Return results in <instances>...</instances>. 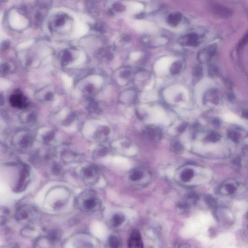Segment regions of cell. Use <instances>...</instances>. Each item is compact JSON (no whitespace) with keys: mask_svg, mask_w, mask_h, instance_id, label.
Instances as JSON below:
<instances>
[{"mask_svg":"<svg viewBox=\"0 0 248 248\" xmlns=\"http://www.w3.org/2000/svg\"><path fill=\"white\" fill-rule=\"evenodd\" d=\"M93 193H91V191L89 193L86 192L85 194H82V204L79 205V207L83 211L86 212H90L95 210L97 205V199L94 196Z\"/></svg>","mask_w":248,"mask_h":248,"instance_id":"obj_1","label":"cell"},{"mask_svg":"<svg viewBox=\"0 0 248 248\" xmlns=\"http://www.w3.org/2000/svg\"><path fill=\"white\" fill-rule=\"evenodd\" d=\"M212 12L215 15L222 18H228L233 14L232 11L228 8L220 6L213 5L211 7Z\"/></svg>","mask_w":248,"mask_h":248,"instance_id":"obj_7","label":"cell"},{"mask_svg":"<svg viewBox=\"0 0 248 248\" xmlns=\"http://www.w3.org/2000/svg\"><path fill=\"white\" fill-rule=\"evenodd\" d=\"M11 63H6L1 65V75H6L9 74L13 70L12 65Z\"/></svg>","mask_w":248,"mask_h":248,"instance_id":"obj_24","label":"cell"},{"mask_svg":"<svg viewBox=\"0 0 248 248\" xmlns=\"http://www.w3.org/2000/svg\"><path fill=\"white\" fill-rule=\"evenodd\" d=\"M170 149L174 153L181 154L184 150V147L179 142L173 141L170 144Z\"/></svg>","mask_w":248,"mask_h":248,"instance_id":"obj_13","label":"cell"},{"mask_svg":"<svg viewBox=\"0 0 248 248\" xmlns=\"http://www.w3.org/2000/svg\"><path fill=\"white\" fill-rule=\"evenodd\" d=\"M123 6L122 5H120V3L118 4H116L114 5V8L115 9L116 11H122L124 8Z\"/></svg>","mask_w":248,"mask_h":248,"instance_id":"obj_38","label":"cell"},{"mask_svg":"<svg viewBox=\"0 0 248 248\" xmlns=\"http://www.w3.org/2000/svg\"><path fill=\"white\" fill-rule=\"evenodd\" d=\"M9 43L8 41H6V42L3 43V44L2 45V49L3 50H6L9 46Z\"/></svg>","mask_w":248,"mask_h":248,"instance_id":"obj_40","label":"cell"},{"mask_svg":"<svg viewBox=\"0 0 248 248\" xmlns=\"http://www.w3.org/2000/svg\"><path fill=\"white\" fill-rule=\"evenodd\" d=\"M182 16L179 13H174L168 16L167 22L170 25L173 27L177 26L181 20Z\"/></svg>","mask_w":248,"mask_h":248,"instance_id":"obj_11","label":"cell"},{"mask_svg":"<svg viewBox=\"0 0 248 248\" xmlns=\"http://www.w3.org/2000/svg\"><path fill=\"white\" fill-rule=\"evenodd\" d=\"M205 99L212 103H217L219 100V96L217 92L212 90L209 92L205 96Z\"/></svg>","mask_w":248,"mask_h":248,"instance_id":"obj_20","label":"cell"},{"mask_svg":"<svg viewBox=\"0 0 248 248\" xmlns=\"http://www.w3.org/2000/svg\"><path fill=\"white\" fill-rule=\"evenodd\" d=\"M28 216V213L26 210L20 208L15 214V218L17 220H22L26 219Z\"/></svg>","mask_w":248,"mask_h":248,"instance_id":"obj_22","label":"cell"},{"mask_svg":"<svg viewBox=\"0 0 248 248\" xmlns=\"http://www.w3.org/2000/svg\"><path fill=\"white\" fill-rule=\"evenodd\" d=\"M231 166L235 171H239L241 167V158L236 157L231 161Z\"/></svg>","mask_w":248,"mask_h":248,"instance_id":"obj_26","label":"cell"},{"mask_svg":"<svg viewBox=\"0 0 248 248\" xmlns=\"http://www.w3.org/2000/svg\"><path fill=\"white\" fill-rule=\"evenodd\" d=\"M221 136L219 134L216 132L210 133L205 138V140L209 142H215L218 141L221 139Z\"/></svg>","mask_w":248,"mask_h":248,"instance_id":"obj_23","label":"cell"},{"mask_svg":"<svg viewBox=\"0 0 248 248\" xmlns=\"http://www.w3.org/2000/svg\"><path fill=\"white\" fill-rule=\"evenodd\" d=\"M98 56L103 60H111L113 55L108 50L103 49L98 52Z\"/></svg>","mask_w":248,"mask_h":248,"instance_id":"obj_19","label":"cell"},{"mask_svg":"<svg viewBox=\"0 0 248 248\" xmlns=\"http://www.w3.org/2000/svg\"><path fill=\"white\" fill-rule=\"evenodd\" d=\"M29 171L26 166L23 167L20 175V181L17 186V191L20 192L25 189L27 185V179L29 178Z\"/></svg>","mask_w":248,"mask_h":248,"instance_id":"obj_9","label":"cell"},{"mask_svg":"<svg viewBox=\"0 0 248 248\" xmlns=\"http://www.w3.org/2000/svg\"><path fill=\"white\" fill-rule=\"evenodd\" d=\"M198 37L196 34L194 33L189 34L182 37L180 39L182 44L188 46H196L198 45Z\"/></svg>","mask_w":248,"mask_h":248,"instance_id":"obj_8","label":"cell"},{"mask_svg":"<svg viewBox=\"0 0 248 248\" xmlns=\"http://www.w3.org/2000/svg\"><path fill=\"white\" fill-rule=\"evenodd\" d=\"M228 137L232 141L237 142L241 138V135L236 131H230L228 133Z\"/></svg>","mask_w":248,"mask_h":248,"instance_id":"obj_30","label":"cell"},{"mask_svg":"<svg viewBox=\"0 0 248 248\" xmlns=\"http://www.w3.org/2000/svg\"><path fill=\"white\" fill-rule=\"evenodd\" d=\"M182 68V64L180 61H177L173 64L170 67V73L172 75H175L179 74Z\"/></svg>","mask_w":248,"mask_h":248,"instance_id":"obj_15","label":"cell"},{"mask_svg":"<svg viewBox=\"0 0 248 248\" xmlns=\"http://www.w3.org/2000/svg\"><path fill=\"white\" fill-rule=\"evenodd\" d=\"M11 106L18 109L25 108L28 105V102L25 96L19 91H16L10 97Z\"/></svg>","mask_w":248,"mask_h":248,"instance_id":"obj_2","label":"cell"},{"mask_svg":"<svg viewBox=\"0 0 248 248\" xmlns=\"http://www.w3.org/2000/svg\"><path fill=\"white\" fill-rule=\"evenodd\" d=\"M209 74L211 76H214L216 74H217V70L215 69L213 66H210L209 67Z\"/></svg>","mask_w":248,"mask_h":248,"instance_id":"obj_36","label":"cell"},{"mask_svg":"<svg viewBox=\"0 0 248 248\" xmlns=\"http://www.w3.org/2000/svg\"><path fill=\"white\" fill-rule=\"evenodd\" d=\"M205 200L206 203L208 204V205L212 209H216L217 204L216 201H215V200L213 198V197L211 196L210 195H208L205 197Z\"/></svg>","mask_w":248,"mask_h":248,"instance_id":"obj_28","label":"cell"},{"mask_svg":"<svg viewBox=\"0 0 248 248\" xmlns=\"http://www.w3.org/2000/svg\"><path fill=\"white\" fill-rule=\"evenodd\" d=\"M109 244L110 246L112 248H117L120 246L121 241L117 237L115 236H111L109 239Z\"/></svg>","mask_w":248,"mask_h":248,"instance_id":"obj_18","label":"cell"},{"mask_svg":"<svg viewBox=\"0 0 248 248\" xmlns=\"http://www.w3.org/2000/svg\"><path fill=\"white\" fill-rule=\"evenodd\" d=\"M60 59L62 64L66 65L72 60V55L70 51L65 50L62 52L60 56Z\"/></svg>","mask_w":248,"mask_h":248,"instance_id":"obj_14","label":"cell"},{"mask_svg":"<svg viewBox=\"0 0 248 248\" xmlns=\"http://www.w3.org/2000/svg\"><path fill=\"white\" fill-rule=\"evenodd\" d=\"M225 189H226L227 192H228L230 194H233L236 191V187L233 185L228 184L226 185L225 186Z\"/></svg>","mask_w":248,"mask_h":248,"instance_id":"obj_34","label":"cell"},{"mask_svg":"<svg viewBox=\"0 0 248 248\" xmlns=\"http://www.w3.org/2000/svg\"><path fill=\"white\" fill-rule=\"evenodd\" d=\"M216 51V46L214 45L210 46L201 50L198 55V61L201 63L208 62L214 56Z\"/></svg>","mask_w":248,"mask_h":248,"instance_id":"obj_4","label":"cell"},{"mask_svg":"<svg viewBox=\"0 0 248 248\" xmlns=\"http://www.w3.org/2000/svg\"><path fill=\"white\" fill-rule=\"evenodd\" d=\"M242 115L243 118L248 120V110H243L242 114Z\"/></svg>","mask_w":248,"mask_h":248,"instance_id":"obj_39","label":"cell"},{"mask_svg":"<svg viewBox=\"0 0 248 248\" xmlns=\"http://www.w3.org/2000/svg\"><path fill=\"white\" fill-rule=\"evenodd\" d=\"M109 133V129L106 127H103L97 131V138H101L104 136H106Z\"/></svg>","mask_w":248,"mask_h":248,"instance_id":"obj_29","label":"cell"},{"mask_svg":"<svg viewBox=\"0 0 248 248\" xmlns=\"http://www.w3.org/2000/svg\"><path fill=\"white\" fill-rule=\"evenodd\" d=\"M54 133H50L47 134L44 138V141L45 143H47L50 142L54 138Z\"/></svg>","mask_w":248,"mask_h":248,"instance_id":"obj_32","label":"cell"},{"mask_svg":"<svg viewBox=\"0 0 248 248\" xmlns=\"http://www.w3.org/2000/svg\"><path fill=\"white\" fill-rule=\"evenodd\" d=\"M143 177L142 171L136 170L134 171L130 175V179L134 181H138Z\"/></svg>","mask_w":248,"mask_h":248,"instance_id":"obj_25","label":"cell"},{"mask_svg":"<svg viewBox=\"0 0 248 248\" xmlns=\"http://www.w3.org/2000/svg\"><path fill=\"white\" fill-rule=\"evenodd\" d=\"M68 20V17L66 15H60L57 16L54 19L53 24H51L50 28L52 30L54 28H57L61 26H63L66 22V20Z\"/></svg>","mask_w":248,"mask_h":248,"instance_id":"obj_10","label":"cell"},{"mask_svg":"<svg viewBox=\"0 0 248 248\" xmlns=\"http://www.w3.org/2000/svg\"><path fill=\"white\" fill-rule=\"evenodd\" d=\"M52 171L53 172V173L55 175H58L60 174L61 172V167L59 165H58L57 163H55L53 165L52 167Z\"/></svg>","mask_w":248,"mask_h":248,"instance_id":"obj_31","label":"cell"},{"mask_svg":"<svg viewBox=\"0 0 248 248\" xmlns=\"http://www.w3.org/2000/svg\"><path fill=\"white\" fill-rule=\"evenodd\" d=\"M82 173L85 182L89 184H94L98 178V171L97 167L94 166L86 167L83 169Z\"/></svg>","mask_w":248,"mask_h":248,"instance_id":"obj_3","label":"cell"},{"mask_svg":"<svg viewBox=\"0 0 248 248\" xmlns=\"http://www.w3.org/2000/svg\"><path fill=\"white\" fill-rule=\"evenodd\" d=\"M128 246L129 248H142L143 247L141 236L139 231L135 229L131 232L128 241Z\"/></svg>","mask_w":248,"mask_h":248,"instance_id":"obj_5","label":"cell"},{"mask_svg":"<svg viewBox=\"0 0 248 248\" xmlns=\"http://www.w3.org/2000/svg\"><path fill=\"white\" fill-rule=\"evenodd\" d=\"M125 217L122 214H116L113 218V225L115 227L120 226L125 221Z\"/></svg>","mask_w":248,"mask_h":248,"instance_id":"obj_17","label":"cell"},{"mask_svg":"<svg viewBox=\"0 0 248 248\" xmlns=\"http://www.w3.org/2000/svg\"><path fill=\"white\" fill-rule=\"evenodd\" d=\"M61 237V233L58 230H52L49 233L48 238L52 242L56 241Z\"/></svg>","mask_w":248,"mask_h":248,"instance_id":"obj_21","label":"cell"},{"mask_svg":"<svg viewBox=\"0 0 248 248\" xmlns=\"http://www.w3.org/2000/svg\"><path fill=\"white\" fill-rule=\"evenodd\" d=\"M248 43V32L246 34V35L243 37L241 40L239 42L238 47L241 48L243 46H245Z\"/></svg>","mask_w":248,"mask_h":248,"instance_id":"obj_33","label":"cell"},{"mask_svg":"<svg viewBox=\"0 0 248 248\" xmlns=\"http://www.w3.org/2000/svg\"><path fill=\"white\" fill-rule=\"evenodd\" d=\"M33 142V138L29 133H25L22 135L20 141V145L23 148L30 147Z\"/></svg>","mask_w":248,"mask_h":248,"instance_id":"obj_12","label":"cell"},{"mask_svg":"<svg viewBox=\"0 0 248 248\" xmlns=\"http://www.w3.org/2000/svg\"><path fill=\"white\" fill-rule=\"evenodd\" d=\"M192 74L195 77L199 78L203 75V69L200 65H195L192 71Z\"/></svg>","mask_w":248,"mask_h":248,"instance_id":"obj_27","label":"cell"},{"mask_svg":"<svg viewBox=\"0 0 248 248\" xmlns=\"http://www.w3.org/2000/svg\"><path fill=\"white\" fill-rule=\"evenodd\" d=\"M130 75V71L129 70H127L124 71L122 72L121 74V76L124 79L128 78L129 77Z\"/></svg>","mask_w":248,"mask_h":248,"instance_id":"obj_37","label":"cell"},{"mask_svg":"<svg viewBox=\"0 0 248 248\" xmlns=\"http://www.w3.org/2000/svg\"><path fill=\"white\" fill-rule=\"evenodd\" d=\"M143 135L146 139L150 141L160 140L161 137V131L157 128L147 127L143 131Z\"/></svg>","mask_w":248,"mask_h":248,"instance_id":"obj_6","label":"cell"},{"mask_svg":"<svg viewBox=\"0 0 248 248\" xmlns=\"http://www.w3.org/2000/svg\"><path fill=\"white\" fill-rule=\"evenodd\" d=\"M194 172L192 169H186L182 172L181 174V179L184 182H187L193 178Z\"/></svg>","mask_w":248,"mask_h":248,"instance_id":"obj_16","label":"cell"},{"mask_svg":"<svg viewBox=\"0 0 248 248\" xmlns=\"http://www.w3.org/2000/svg\"><path fill=\"white\" fill-rule=\"evenodd\" d=\"M187 123L186 122H183L179 125L178 128V130L179 133H182L185 131V130L187 128Z\"/></svg>","mask_w":248,"mask_h":248,"instance_id":"obj_35","label":"cell"}]
</instances>
